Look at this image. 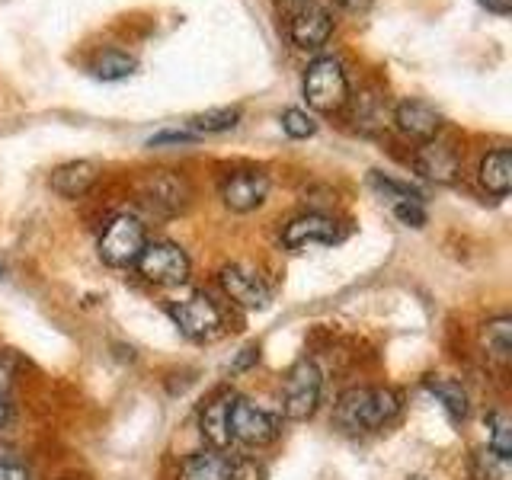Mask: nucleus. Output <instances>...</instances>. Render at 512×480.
<instances>
[{
	"instance_id": "72a5a7b5",
	"label": "nucleus",
	"mask_w": 512,
	"mask_h": 480,
	"mask_svg": "<svg viewBox=\"0 0 512 480\" xmlns=\"http://www.w3.org/2000/svg\"><path fill=\"white\" fill-rule=\"evenodd\" d=\"M490 13H500V16H506L509 10H512V0H480Z\"/></svg>"
},
{
	"instance_id": "7c9ffc66",
	"label": "nucleus",
	"mask_w": 512,
	"mask_h": 480,
	"mask_svg": "<svg viewBox=\"0 0 512 480\" xmlns=\"http://www.w3.org/2000/svg\"><path fill=\"white\" fill-rule=\"evenodd\" d=\"M256 362H260V346H244V349H240V356L234 359L231 372L240 375V372H247V368H253Z\"/></svg>"
},
{
	"instance_id": "a211bd4d",
	"label": "nucleus",
	"mask_w": 512,
	"mask_h": 480,
	"mask_svg": "<svg viewBox=\"0 0 512 480\" xmlns=\"http://www.w3.org/2000/svg\"><path fill=\"white\" fill-rule=\"evenodd\" d=\"M423 388L426 394H432L442 404V410L448 413V420L452 423H464L471 413V397H468V388H464L461 381L455 378H445V375H426L423 378Z\"/></svg>"
},
{
	"instance_id": "6e6552de",
	"label": "nucleus",
	"mask_w": 512,
	"mask_h": 480,
	"mask_svg": "<svg viewBox=\"0 0 512 480\" xmlns=\"http://www.w3.org/2000/svg\"><path fill=\"white\" fill-rule=\"evenodd\" d=\"M346 237V231L340 228V221L324 215V212H308V215H298L292 218L282 228V247L285 250H304L311 244H340Z\"/></svg>"
},
{
	"instance_id": "c9c22d12",
	"label": "nucleus",
	"mask_w": 512,
	"mask_h": 480,
	"mask_svg": "<svg viewBox=\"0 0 512 480\" xmlns=\"http://www.w3.org/2000/svg\"><path fill=\"white\" fill-rule=\"evenodd\" d=\"M279 4L288 10V13H295L298 7H304V4H311V0H279Z\"/></svg>"
},
{
	"instance_id": "4468645a",
	"label": "nucleus",
	"mask_w": 512,
	"mask_h": 480,
	"mask_svg": "<svg viewBox=\"0 0 512 480\" xmlns=\"http://www.w3.org/2000/svg\"><path fill=\"white\" fill-rule=\"evenodd\" d=\"M391 122L407 138L423 141V144L436 138L439 128H442V116L429 103H423V100H404V103H397L394 112H391Z\"/></svg>"
},
{
	"instance_id": "c756f323",
	"label": "nucleus",
	"mask_w": 512,
	"mask_h": 480,
	"mask_svg": "<svg viewBox=\"0 0 512 480\" xmlns=\"http://www.w3.org/2000/svg\"><path fill=\"white\" fill-rule=\"evenodd\" d=\"M196 135L189 128H170V132H157L148 138V148H164V144H192Z\"/></svg>"
},
{
	"instance_id": "473e14b6",
	"label": "nucleus",
	"mask_w": 512,
	"mask_h": 480,
	"mask_svg": "<svg viewBox=\"0 0 512 480\" xmlns=\"http://www.w3.org/2000/svg\"><path fill=\"white\" fill-rule=\"evenodd\" d=\"M333 4L343 13H368L372 10V0H333Z\"/></svg>"
},
{
	"instance_id": "ddd939ff",
	"label": "nucleus",
	"mask_w": 512,
	"mask_h": 480,
	"mask_svg": "<svg viewBox=\"0 0 512 480\" xmlns=\"http://www.w3.org/2000/svg\"><path fill=\"white\" fill-rule=\"evenodd\" d=\"M413 167L420 176H426V180L448 186L461 176V157L455 154V148H448L442 141H426L423 148L416 151Z\"/></svg>"
},
{
	"instance_id": "7ed1b4c3",
	"label": "nucleus",
	"mask_w": 512,
	"mask_h": 480,
	"mask_svg": "<svg viewBox=\"0 0 512 480\" xmlns=\"http://www.w3.org/2000/svg\"><path fill=\"white\" fill-rule=\"evenodd\" d=\"M320 391H324V375L314 359H298L282 378V416L285 420H311L320 407Z\"/></svg>"
},
{
	"instance_id": "1a4fd4ad",
	"label": "nucleus",
	"mask_w": 512,
	"mask_h": 480,
	"mask_svg": "<svg viewBox=\"0 0 512 480\" xmlns=\"http://www.w3.org/2000/svg\"><path fill=\"white\" fill-rule=\"evenodd\" d=\"M218 282L224 288V295H228L234 304H240V308H247V311H263V308H269L272 292H269V285L263 282V276L256 269H250L244 263L221 266Z\"/></svg>"
},
{
	"instance_id": "f3484780",
	"label": "nucleus",
	"mask_w": 512,
	"mask_h": 480,
	"mask_svg": "<svg viewBox=\"0 0 512 480\" xmlns=\"http://www.w3.org/2000/svg\"><path fill=\"white\" fill-rule=\"evenodd\" d=\"M100 180V167L93 164V160H68V164H61L52 170V189L64 199H80L87 196L93 189V183Z\"/></svg>"
},
{
	"instance_id": "423d86ee",
	"label": "nucleus",
	"mask_w": 512,
	"mask_h": 480,
	"mask_svg": "<svg viewBox=\"0 0 512 480\" xmlns=\"http://www.w3.org/2000/svg\"><path fill=\"white\" fill-rule=\"evenodd\" d=\"M135 266L151 285H183L189 279V256L173 240H148Z\"/></svg>"
},
{
	"instance_id": "20e7f679",
	"label": "nucleus",
	"mask_w": 512,
	"mask_h": 480,
	"mask_svg": "<svg viewBox=\"0 0 512 480\" xmlns=\"http://www.w3.org/2000/svg\"><path fill=\"white\" fill-rule=\"evenodd\" d=\"M167 314L176 324V330H180L186 340H196V343L215 340V336H221V330H224V317L218 311V304L205 292H189L186 298L170 301Z\"/></svg>"
},
{
	"instance_id": "9b49d317",
	"label": "nucleus",
	"mask_w": 512,
	"mask_h": 480,
	"mask_svg": "<svg viewBox=\"0 0 512 480\" xmlns=\"http://www.w3.org/2000/svg\"><path fill=\"white\" fill-rule=\"evenodd\" d=\"M330 36H333V13L327 7L304 4L288 16V39H292L298 48H304V52L327 45Z\"/></svg>"
},
{
	"instance_id": "dca6fc26",
	"label": "nucleus",
	"mask_w": 512,
	"mask_h": 480,
	"mask_svg": "<svg viewBox=\"0 0 512 480\" xmlns=\"http://www.w3.org/2000/svg\"><path fill=\"white\" fill-rule=\"evenodd\" d=\"M144 202L160 215H180L189 202V186L176 173H157L144 183Z\"/></svg>"
},
{
	"instance_id": "5701e85b",
	"label": "nucleus",
	"mask_w": 512,
	"mask_h": 480,
	"mask_svg": "<svg viewBox=\"0 0 512 480\" xmlns=\"http://www.w3.org/2000/svg\"><path fill=\"white\" fill-rule=\"evenodd\" d=\"M135 68H138L135 55L122 52V48H103V52L90 61L93 77H100V80H125L128 74H135Z\"/></svg>"
},
{
	"instance_id": "393cba45",
	"label": "nucleus",
	"mask_w": 512,
	"mask_h": 480,
	"mask_svg": "<svg viewBox=\"0 0 512 480\" xmlns=\"http://www.w3.org/2000/svg\"><path fill=\"white\" fill-rule=\"evenodd\" d=\"M487 432H490V452L512 458V420L503 410H493L487 416Z\"/></svg>"
},
{
	"instance_id": "b1692460",
	"label": "nucleus",
	"mask_w": 512,
	"mask_h": 480,
	"mask_svg": "<svg viewBox=\"0 0 512 480\" xmlns=\"http://www.w3.org/2000/svg\"><path fill=\"white\" fill-rule=\"evenodd\" d=\"M471 477L474 480H512V461L490 452V448H480L471 458Z\"/></svg>"
},
{
	"instance_id": "a878e982",
	"label": "nucleus",
	"mask_w": 512,
	"mask_h": 480,
	"mask_svg": "<svg viewBox=\"0 0 512 480\" xmlns=\"http://www.w3.org/2000/svg\"><path fill=\"white\" fill-rule=\"evenodd\" d=\"M372 186L381 192L384 199H391V202H426V196L416 186L410 183H400L394 180V176H384V173H372Z\"/></svg>"
},
{
	"instance_id": "4be33fe9",
	"label": "nucleus",
	"mask_w": 512,
	"mask_h": 480,
	"mask_svg": "<svg viewBox=\"0 0 512 480\" xmlns=\"http://www.w3.org/2000/svg\"><path fill=\"white\" fill-rule=\"evenodd\" d=\"M240 106H218V109H205V112H199V116H192L189 122H186V128L192 135H218V132H231V128H237V122H240Z\"/></svg>"
},
{
	"instance_id": "c85d7f7f",
	"label": "nucleus",
	"mask_w": 512,
	"mask_h": 480,
	"mask_svg": "<svg viewBox=\"0 0 512 480\" xmlns=\"http://www.w3.org/2000/svg\"><path fill=\"white\" fill-rule=\"evenodd\" d=\"M16 372H20V359H16L13 352H0V397L13 388Z\"/></svg>"
},
{
	"instance_id": "f257e3e1",
	"label": "nucleus",
	"mask_w": 512,
	"mask_h": 480,
	"mask_svg": "<svg viewBox=\"0 0 512 480\" xmlns=\"http://www.w3.org/2000/svg\"><path fill=\"white\" fill-rule=\"evenodd\" d=\"M400 413V394L391 388H349L333 407V420L346 432L384 429Z\"/></svg>"
},
{
	"instance_id": "f8f14e48",
	"label": "nucleus",
	"mask_w": 512,
	"mask_h": 480,
	"mask_svg": "<svg viewBox=\"0 0 512 480\" xmlns=\"http://www.w3.org/2000/svg\"><path fill=\"white\" fill-rule=\"evenodd\" d=\"M231 391H218L199 413V429H202V439L215 448V452H228L231 448V404H234Z\"/></svg>"
},
{
	"instance_id": "9d476101",
	"label": "nucleus",
	"mask_w": 512,
	"mask_h": 480,
	"mask_svg": "<svg viewBox=\"0 0 512 480\" xmlns=\"http://www.w3.org/2000/svg\"><path fill=\"white\" fill-rule=\"evenodd\" d=\"M269 196V176L263 170H231L221 180V202L231 208V212L247 215L253 208H260Z\"/></svg>"
},
{
	"instance_id": "6ab92c4d",
	"label": "nucleus",
	"mask_w": 512,
	"mask_h": 480,
	"mask_svg": "<svg viewBox=\"0 0 512 480\" xmlns=\"http://www.w3.org/2000/svg\"><path fill=\"white\" fill-rule=\"evenodd\" d=\"M234 464H237L234 455L208 448V452L189 455L183 461L180 480H234Z\"/></svg>"
},
{
	"instance_id": "e433bc0d",
	"label": "nucleus",
	"mask_w": 512,
	"mask_h": 480,
	"mask_svg": "<svg viewBox=\"0 0 512 480\" xmlns=\"http://www.w3.org/2000/svg\"><path fill=\"white\" fill-rule=\"evenodd\" d=\"M0 276H4V266H0Z\"/></svg>"
},
{
	"instance_id": "f03ea898",
	"label": "nucleus",
	"mask_w": 512,
	"mask_h": 480,
	"mask_svg": "<svg viewBox=\"0 0 512 480\" xmlns=\"http://www.w3.org/2000/svg\"><path fill=\"white\" fill-rule=\"evenodd\" d=\"M349 77L340 58H314L304 71V100L317 112H340L349 103Z\"/></svg>"
},
{
	"instance_id": "2f4dec72",
	"label": "nucleus",
	"mask_w": 512,
	"mask_h": 480,
	"mask_svg": "<svg viewBox=\"0 0 512 480\" xmlns=\"http://www.w3.org/2000/svg\"><path fill=\"white\" fill-rule=\"evenodd\" d=\"M0 480H32L29 471L16 461H0Z\"/></svg>"
},
{
	"instance_id": "aec40b11",
	"label": "nucleus",
	"mask_w": 512,
	"mask_h": 480,
	"mask_svg": "<svg viewBox=\"0 0 512 480\" xmlns=\"http://www.w3.org/2000/svg\"><path fill=\"white\" fill-rule=\"evenodd\" d=\"M480 186H484L490 196L506 199L512 189V154L506 148L490 151L480 160Z\"/></svg>"
},
{
	"instance_id": "cd10ccee",
	"label": "nucleus",
	"mask_w": 512,
	"mask_h": 480,
	"mask_svg": "<svg viewBox=\"0 0 512 480\" xmlns=\"http://www.w3.org/2000/svg\"><path fill=\"white\" fill-rule=\"evenodd\" d=\"M394 218L407 228H426V205L423 202H394Z\"/></svg>"
},
{
	"instance_id": "39448f33",
	"label": "nucleus",
	"mask_w": 512,
	"mask_h": 480,
	"mask_svg": "<svg viewBox=\"0 0 512 480\" xmlns=\"http://www.w3.org/2000/svg\"><path fill=\"white\" fill-rule=\"evenodd\" d=\"M144 244H148V231H144V224L135 218V215H116L109 218V224L100 234V260L106 266H135V260L141 256Z\"/></svg>"
},
{
	"instance_id": "bb28decb",
	"label": "nucleus",
	"mask_w": 512,
	"mask_h": 480,
	"mask_svg": "<svg viewBox=\"0 0 512 480\" xmlns=\"http://www.w3.org/2000/svg\"><path fill=\"white\" fill-rule=\"evenodd\" d=\"M282 128H285V135L288 138H311L314 132H317V122L308 116V112H304V109H285L282 112Z\"/></svg>"
},
{
	"instance_id": "f704fd0d",
	"label": "nucleus",
	"mask_w": 512,
	"mask_h": 480,
	"mask_svg": "<svg viewBox=\"0 0 512 480\" xmlns=\"http://www.w3.org/2000/svg\"><path fill=\"white\" fill-rule=\"evenodd\" d=\"M10 416H13V410H10V404H7V397H0V429H4V426L10 423Z\"/></svg>"
},
{
	"instance_id": "412c9836",
	"label": "nucleus",
	"mask_w": 512,
	"mask_h": 480,
	"mask_svg": "<svg viewBox=\"0 0 512 480\" xmlns=\"http://www.w3.org/2000/svg\"><path fill=\"white\" fill-rule=\"evenodd\" d=\"M480 346H484L487 359L496 365H506L512 359V317H493L480 327Z\"/></svg>"
},
{
	"instance_id": "0eeeda50",
	"label": "nucleus",
	"mask_w": 512,
	"mask_h": 480,
	"mask_svg": "<svg viewBox=\"0 0 512 480\" xmlns=\"http://www.w3.org/2000/svg\"><path fill=\"white\" fill-rule=\"evenodd\" d=\"M279 432H282V416L250 404L247 397H234V404H231V439L260 448V445L276 442Z\"/></svg>"
},
{
	"instance_id": "2eb2a0df",
	"label": "nucleus",
	"mask_w": 512,
	"mask_h": 480,
	"mask_svg": "<svg viewBox=\"0 0 512 480\" xmlns=\"http://www.w3.org/2000/svg\"><path fill=\"white\" fill-rule=\"evenodd\" d=\"M352 103V125L359 128L362 135H378L384 128L391 125V106H388V96L378 93V90H362L356 96H349Z\"/></svg>"
}]
</instances>
